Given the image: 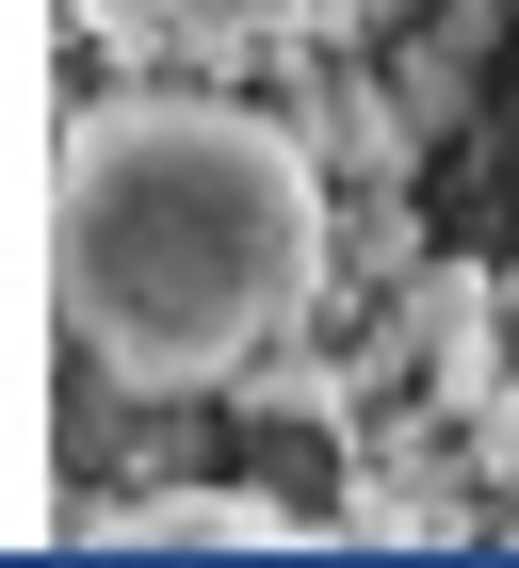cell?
<instances>
[{
	"label": "cell",
	"mask_w": 519,
	"mask_h": 568,
	"mask_svg": "<svg viewBox=\"0 0 519 568\" xmlns=\"http://www.w3.org/2000/svg\"><path fill=\"white\" fill-rule=\"evenodd\" d=\"M325 163L212 65H130L49 131V342L130 406H212L325 308Z\"/></svg>",
	"instance_id": "1"
},
{
	"label": "cell",
	"mask_w": 519,
	"mask_h": 568,
	"mask_svg": "<svg viewBox=\"0 0 519 568\" xmlns=\"http://www.w3.org/2000/svg\"><path fill=\"white\" fill-rule=\"evenodd\" d=\"M389 0H65V33L114 65H293V49L374 33Z\"/></svg>",
	"instance_id": "2"
},
{
	"label": "cell",
	"mask_w": 519,
	"mask_h": 568,
	"mask_svg": "<svg viewBox=\"0 0 519 568\" xmlns=\"http://www.w3.org/2000/svg\"><path fill=\"white\" fill-rule=\"evenodd\" d=\"M65 536H308L293 504H260V487H146V504H98Z\"/></svg>",
	"instance_id": "3"
}]
</instances>
